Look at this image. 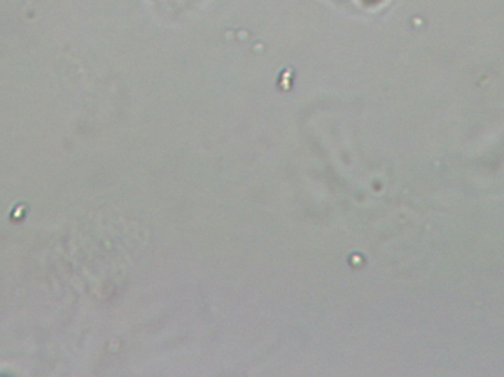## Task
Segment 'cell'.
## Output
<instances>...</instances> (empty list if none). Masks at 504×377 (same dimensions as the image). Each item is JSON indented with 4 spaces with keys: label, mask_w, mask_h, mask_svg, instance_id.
<instances>
[{
    "label": "cell",
    "mask_w": 504,
    "mask_h": 377,
    "mask_svg": "<svg viewBox=\"0 0 504 377\" xmlns=\"http://www.w3.org/2000/svg\"><path fill=\"white\" fill-rule=\"evenodd\" d=\"M363 2H366V4H373V2H377V0H363Z\"/></svg>",
    "instance_id": "cell-1"
}]
</instances>
